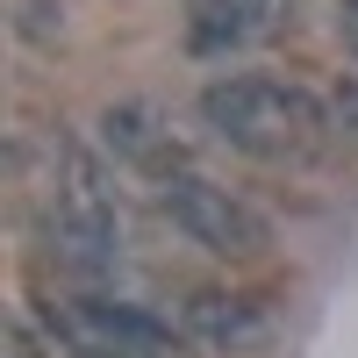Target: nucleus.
Instances as JSON below:
<instances>
[{
    "mask_svg": "<svg viewBox=\"0 0 358 358\" xmlns=\"http://www.w3.org/2000/svg\"><path fill=\"white\" fill-rule=\"evenodd\" d=\"M201 129L229 143L236 158L258 165H308L330 143V101L308 94L294 79H265V72H229L201 86Z\"/></svg>",
    "mask_w": 358,
    "mask_h": 358,
    "instance_id": "obj_1",
    "label": "nucleus"
},
{
    "mask_svg": "<svg viewBox=\"0 0 358 358\" xmlns=\"http://www.w3.org/2000/svg\"><path fill=\"white\" fill-rule=\"evenodd\" d=\"M158 208L208 258H265V244H273V222H265L244 194H229V187H215V179H201V172H165L158 179Z\"/></svg>",
    "mask_w": 358,
    "mask_h": 358,
    "instance_id": "obj_2",
    "label": "nucleus"
},
{
    "mask_svg": "<svg viewBox=\"0 0 358 358\" xmlns=\"http://www.w3.org/2000/svg\"><path fill=\"white\" fill-rule=\"evenodd\" d=\"M43 236H50V258L65 265V273H79V280L115 273V258H122V208H115L108 179L94 165H72L65 172V187L50 194Z\"/></svg>",
    "mask_w": 358,
    "mask_h": 358,
    "instance_id": "obj_3",
    "label": "nucleus"
},
{
    "mask_svg": "<svg viewBox=\"0 0 358 358\" xmlns=\"http://www.w3.org/2000/svg\"><path fill=\"white\" fill-rule=\"evenodd\" d=\"M50 337L72 358H172V322L129 301H50Z\"/></svg>",
    "mask_w": 358,
    "mask_h": 358,
    "instance_id": "obj_4",
    "label": "nucleus"
},
{
    "mask_svg": "<svg viewBox=\"0 0 358 358\" xmlns=\"http://www.w3.org/2000/svg\"><path fill=\"white\" fill-rule=\"evenodd\" d=\"M287 8H294V0H187V43L208 50V57L265 43L287 22Z\"/></svg>",
    "mask_w": 358,
    "mask_h": 358,
    "instance_id": "obj_5",
    "label": "nucleus"
},
{
    "mask_svg": "<svg viewBox=\"0 0 358 358\" xmlns=\"http://www.w3.org/2000/svg\"><path fill=\"white\" fill-rule=\"evenodd\" d=\"M179 337L201 344V351H244L265 337V315L244 294H187L179 301Z\"/></svg>",
    "mask_w": 358,
    "mask_h": 358,
    "instance_id": "obj_6",
    "label": "nucleus"
},
{
    "mask_svg": "<svg viewBox=\"0 0 358 358\" xmlns=\"http://www.w3.org/2000/svg\"><path fill=\"white\" fill-rule=\"evenodd\" d=\"M101 143H108L122 165L165 172V143H172V129H165V115H158L151 101H122V108L101 115Z\"/></svg>",
    "mask_w": 358,
    "mask_h": 358,
    "instance_id": "obj_7",
    "label": "nucleus"
},
{
    "mask_svg": "<svg viewBox=\"0 0 358 358\" xmlns=\"http://www.w3.org/2000/svg\"><path fill=\"white\" fill-rule=\"evenodd\" d=\"M15 29H22V36L29 43H57V36H65V0H15Z\"/></svg>",
    "mask_w": 358,
    "mask_h": 358,
    "instance_id": "obj_8",
    "label": "nucleus"
},
{
    "mask_svg": "<svg viewBox=\"0 0 358 358\" xmlns=\"http://www.w3.org/2000/svg\"><path fill=\"white\" fill-rule=\"evenodd\" d=\"M330 129H337V143H351V151H358V86L330 108Z\"/></svg>",
    "mask_w": 358,
    "mask_h": 358,
    "instance_id": "obj_9",
    "label": "nucleus"
},
{
    "mask_svg": "<svg viewBox=\"0 0 358 358\" xmlns=\"http://www.w3.org/2000/svg\"><path fill=\"white\" fill-rule=\"evenodd\" d=\"M337 36H344V50L358 57V0H344V8H337Z\"/></svg>",
    "mask_w": 358,
    "mask_h": 358,
    "instance_id": "obj_10",
    "label": "nucleus"
}]
</instances>
